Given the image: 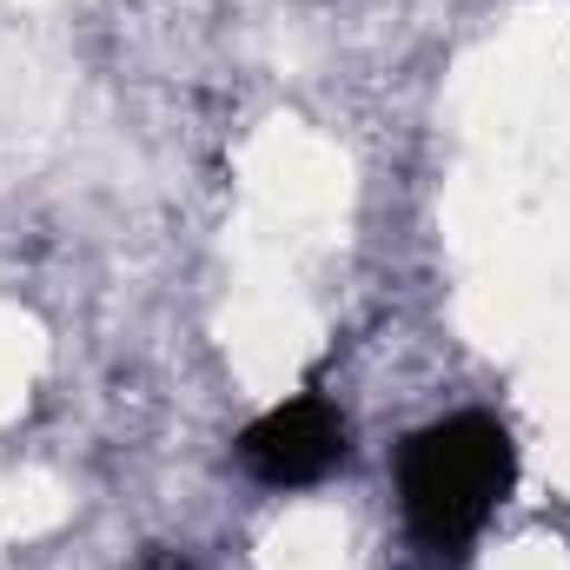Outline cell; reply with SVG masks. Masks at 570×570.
Listing matches in <instances>:
<instances>
[{
  "instance_id": "1",
  "label": "cell",
  "mask_w": 570,
  "mask_h": 570,
  "mask_svg": "<svg viewBox=\"0 0 570 570\" xmlns=\"http://www.w3.org/2000/svg\"><path fill=\"white\" fill-rule=\"evenodd\" d=\"M511 478H518V444L498 419L458 412L425 425L399 458V498L412 538L438 564H458L491 524V511L511 498Z\"/></svg>"
},
{
  "instance_id": "2",
  "label": "cell",
  "mask_w": 570,
  "mask_h": 570,
  "mask_svg": "<svg viewBox=\"0 0 570 570\" xmlns=\"http://www.w3.org/2000/svg\"><path fill=\"white\" fill-rule=\"evenodd\" d=\"M239 458H246V471L259 478V484H318L338 458H345V425H338V412L325 405V399H285L273 405L259 425H246L239 438Z\"/></svg>"
}]
</instances>
